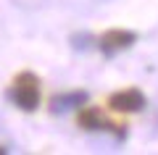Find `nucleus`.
<instances>
[{"label":"nucleus","mask_w":158,"mask_h":155,"mask_svg":"<svg viewBox=\"0 0 158 155\" xmlns=\"http://www.w3.org/2000/svg\"><path fill=\"white\" fill-rule=\"evenodd\" d=\"M6 95H8V100H11L19 111H27V113L37 111L40 97H42L40 76H37V74H32V71H21V74H16Z\"/></svg>","instance_id":"1"},{"label":"nucleus","mask_w":158,"mask_h":155,"mask_svg":"<svg viewBox=\"0 0 158 155\" xmlns=\"http://www.w3.org/2000/svg\"><path fill=\"white\" fill-rule=\"evenodd\" d=\"M77 121H79V126L87 129V132H108V134H113V137H118V139L127 137L124 124L111 121L100 108H92V105H90V108H82L79 116H77Z\"/></svg>","instance_id":"2"},{"label":"nucleus","mask_w":158,"mask_h":155,"mask_svg":"<svg viewBox=\"0 0 158 155\" xmlns=\"http://www.w3.org/2000/svg\"><path fill=\"white\" fill-rule=\"evenodd\" d=\"M135 42H137V34L129 32V29H108V32L98 39V47H100V53L106 58H113V55H118V53L129 50Z\"/></svg>","instance_id":"3"},{"label":"nucleus","mask_w":158,"mask_h":155,"mask_svg":"<svg viewBox=\"0 0 158 155\" xmlns=\"http://www.w3.org/2000/svg\"><path fill=\"white\" fill-rule=\"evenodd\" d=\"M108 108L116 113H137L145 108V95L140 92L137 87H127V89H118L108 97Z\"/></svg>","instance_id":"4"},{"label":"nucleus","mask_w":158,"mask_h":155,"mask_svg":"<svg viewBox=\"0 0 158 155\" xmlns=\"http://www.w3.org/2000/svg\"><path fill=\"white\" fill-rule=\"evenodd\" d=\"M87 103V92L85 89H74V92H61V95H53L50 100V113L56 116H63L69 111H77Z\"/></svg>","instance_id":"5"}]
</instances>
